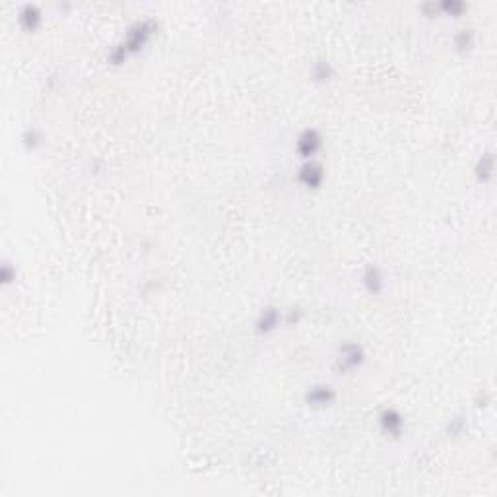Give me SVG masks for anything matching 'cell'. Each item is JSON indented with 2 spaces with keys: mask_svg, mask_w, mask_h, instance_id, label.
Returning a JSON list of instances; mask_svg holds the SVG:
<instances>
[{
  "mask_svg": "<svg viewBox=\"0 0 497 497\" xmlns=\"http://www.w3.org/2000/svg\"><path fill=\"white\" fill-rule=\"evenodd\" d=\"M304 307H299V305H290V307H286L284 313H282V319H284V325H286V327H297V325L304 320Z\"/></svg>",
  "mask_w": 497,
  "mask_h": 497,
  "instance_id": "cell-17",
  "label": "cell"
},
{
  "mask_svg": "<svg viewBox=\"0 0 497 497\" xmlns=\"http://www.w3.org/2000/svg\"><path fill=\"white\" fill-rule=\"evenodd\" d=\"M365 360H367V352H365L362 342H358V340H344V342L338 344L332 367H334L338 375H350L354 371L362 369Z\"/></svg>",
  "mask_w": 497,
  "mask_h": 497,
  "instance_id": "cell-2",
  "label": "cell"
},
{
  "mask_svg": "<svg viewBox=\"0 0 497 497\" xmlns=\"http://www.w3.org/2000/svg\"><path fill=\"white\" fill-rule=\"evenodd\" d=\"M20 142H22V146L26 148L27 152H37L43 146V142H45L43 130L39 127L24 128L22 135H20Z\"/></svg>",
  "mask_w": 497,
  "mask_h": 497,
  "instance_id": "cell-13",
  "label": "cell"
},
{
  "mask_svg": "<svg viewBox=\"0 0 497 497\" xmlns=\"http://www.w3.org/2000/svg\"><path fill=\"white\" fill-rule=\"evenodd\" d=\"M338 400V390L330 383H313L305 388L304 402L309 410L322 412Z\"/></svg>",
  "mask_w": 497,
  "mask_h": 497,
  "instance_id": "cell-3",
  "label": "cell"
},
{
  "mask_svg": "<svg viewBox=\"0 0 497 497\" xmlns=\"http://www.w3.org/2000/svg\"><path fill=\"white\" fill-rule=\"evenodd\" d=\"M322 146H325L322 132L315 127H305L295 138V154L301 158V161L315 160L317 154L322 150Z\"/></svg>",
  "mask_w": 497,
  "mask_h": 497,
  "instance_id": "cell-4",
  "label": "cell"
},
{
  "mask_svg": "<svg viewBox=\"0 0 497 497\" xmlns=\"http://www.w3.org/2000/svg\"><path fill=\"white\" fill-rule=\"evenodd\" d=\"M297 183L304 186L305 191H319L325 185L327 179V168L319 160L301 161V165L297 168Z\"/></svg>",
  "mask_w": 497,
  "mask_h": 497,
  "instance_id": "cell-5",
  "label": "cell"
},
{
  "mask_svg": "<svg viewBox=\"0 0 497 497\" xmlns=\"http://www.w3.org/2000/svg\"><path fill=\"white\" fill-rule=\"evenodd\" d=\"M18 24L20 27L27 32V34H34L37 32L43 24V10L39 4L35 2H26L22 4L18 10Z\"/></svg>",
  "mask_w": 497,
  "mask_h": 497,
  "instance_id": "cell-9",
  "label": "cell"
},
{
  "mask_svg": "<svg viewBox=\"0 0 497 497\" xmlns=\"http://www.w3.org/2000/svg\"><path fill=\"white\" fill-rule=\"evenodd\" d=\"M489 404H491V393H488L486 388L478 390L474 396V406L476 408H488Z\"/></svg>",
  "mask_w": 497,
  "mask_h": 497,
  "instance_id": "cell-18",
  "label": "cell"
},
{
  "mask_svg": "<svg viewBox=\"0 0 497 497\" xmlns=\"http://www.w3.org/2000/svg\"><path fill=\"white\" fill-rule=\"evenodd\" d=\"M474 177L482 185H489L493 177H496V154L488 150V152H482L476 161H474V169H472Z\"/></svg>",
  "mask_w": 497,
  "mask_h": 497,
  "instance_id": "cell-10",
  "label": "cell"
},
{
  "mask_svg": "<svg viewBox=\"0 0 497 497\" xmlns=\"http://www.w3.org/2000/svg\"><path fill=\"white\" fill-rule=\"evenodd\" d=\"M360 282H362L363 290L369 295H381L387 287L385 272H383L379 264H373V262L363 266L362 274H360Z\"/></svg>",
  "mask_w": 497,
  "mask_h": 497,
  "instance_id": "cell-8",
  "label": "cell"
},
{
  "mask_svg": "<svg viewBox=\"0 0 497 497\" xmlns=\"http://www.w3.org/2000/svg\"><path fill=\"white\" fill-rule=\"evenodd\" d=\"M160 26L161 24L158 18H140V20H136V22H132L127 27V32L118 39L117 45L127 53V57L130 59V57H135L140 51H144V47L152 41L156 35L160 34Z\"/></svg>",
  "mask_w": 497,
  "mask_h": 497,
  "instance_id": "cell-1",
  "label": "cell"
},
{
  "mask_svg": "<svg viewBox=\"0 0 497 497\" xmlns=\"http://www.w3.org/2000/svg\"><path fill=\"white\" fill-rule=\"evenodd\" d=\"M16 278H18L16 264H14L12 261H8V259H4V261L0 262V284H2L4 287H8L16 282Z\"/></svg>",
  "mask_w": 497,
  "mask_h": 497,
  "instance_id": "cell-16",
  "label": "cell"
},
{
  "mask_svg": "<svg viewBox=\"0 0 497 497\" xmlns=\"http://www.w3.org/2000/svg\"><path fill=\"white\" fill-rule=\"evenodd\" d=\"M468 430V418L464 414H455L451 416L445 423V433L449 437H461Z\"/></svg>",
  "mask_w": 497,
  "mask_h": 497,
  "instance_id": "cell-14",
  "label": "cell"
},
{
  "mask_svg": "<svg viewBox=\"0 0 497 497\" xmlns=\"http://www.w3.org/2000/svg\"><path fill=\"white\" fill-rule=\"evenodd\" d=\"M439 4V14H445V16L461 18L468 10V4L464 0H441Z\"/></svg>",
  "mask_w": 497,
  "mask_h": 497,
  "instance_id": "cell-15",
  "label": "cell"
},
{
  "mask_svg": "<svg viewBox=\"0 0 497 497\" xmlns=\"http://www.w3.org/2000/svg\"><path fill=\"white\" fill-rule=\"evenodd\" d=\"M377 425H379L383 435H387L390 439H400L406 431L404 414L400 412L398 408H395V406H387L377 416Z\"/></svg>",
  "mask_w": 497,
  "mask_h": 497,
  "instance_id": "cell-6",
  "label": "cell"
},
{
  "mask_svg": "<svg viewBox=\"0 0 497 497\" xmlns=\"http://www.w3.org/2000/svg\"><path fill=\"white\" fill-rule=\"evenodd\" d=\"M282 313H284V309H280L278 305L274 304L264 305L261 311L257 313V317H254V322H253L254 334H259V336H268V334H272V332H276V330L284 325Z\"/></svg>",
  "mask_w": 497,
  "mask_h": 497,
  "instance_id": "cell-7",
  "label": "cell"
},
{
  "mask_svg": "<svg viewBox=\"0 0 497 497\" xmlns=\"http://www.w3.org/2000/svg\"><path fill=\"white\" fill-rule=\"evenodd\" d=\"M476 41H478V34H476V29L470 26L458 27L455 34H453V39H451L453 49H455L458 55H468V53L476 47Z\"/></svg>",
  "mask_w": 497,
  "mask_h": 497,
  "instance_id": "cell-12",
  "label": "cell"
},
{
  "mask_svg": "<svg viewBox=\"0 0 497 497\" xmlns=\"http://www.w3.org/2000/svg\"><path fill=\"white\" fill-rule=\"evenodd\" d=\"M420 10L423 16L428 18H435L439 14V4L435 2V0H430V2H423V4H420Z\"/></svg>",
  "mask_w": 497,
  "mask_h": 497,
  "instance_id": "cell-19",
  "label": "cell"
},
{
  "mask_svg": "<svg viewBox=\"0 0 497 497\" xmlns=\"http://www.w3.org/2000/svg\"><path fill=\"white\" fill-rule=\"evenodd\" d=\"M334 78H336V67H334L332 60L325 59V57H319V59L313 60L311 67H309V80L311 82L325 86L330 84Z\"/></svg>",
  "mask_w": 497,
  "mask_h": 497,
  "instance_id": "cell-11",
  "label": "cell"
}]
</instances>
